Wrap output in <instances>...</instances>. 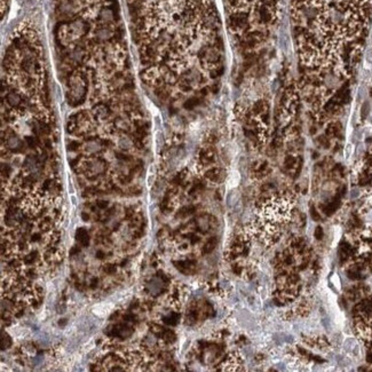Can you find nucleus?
Wrapping results in <instances>:
<instances>
[{"label": "nucleus", "mask_w": 372, "mask_h": 372, "mask_svg": "<svg viewBox=\"0 0 372 372\" xmlns=\"http://www.w3.org/2000/svg\"><path fill=\"white\" fill-rule=\"evenodd\" d=\"M217 245V239H210L209 242H207L205 244V246H204V253H209L211 252L214 249V246Z\"/></svg>", "instance_id": "obj_1"}]
</instances>
